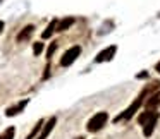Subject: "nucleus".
I'll return each mask as SVG.
<instances>
[{
	"label": "nucleus",
	"instance_id": "nucleus-1",
	"mask_svg": "<svg viewBox=\"0 0 160 139\" xmlns=\"http://www.w3.org/2000/svg\"><path fill=\"white\" fill-rule=\"evenodd\" d=\"M107 120H108V113H107V112H98V113H95L93 117L90 118L86 129L90 132H98L100 129H103V125L107 124Z\"/></svg>",
	"mask_w": 160,
	"mask_h": 139
},
{
	"label": "nucleus",
	"instance_id": "nucleus-2",
	"mask_svg": "<svg viewBox=\"0 0 160 139\" xmlns=\"http://www.w3.org/2000/svg\"><path fill=\"white\" fill-rule=\"evenodd\" d=\"M141 105H143V98H136V101H134V103H132L131 107H128V110H124L121 115H117V117L114 118V122L117 124L119 120H129V118H131L132 115H134L136 112H138V108L141 107Z\"/></svg>",
	"mask_w": 160,
	"mask_h": 139
},
{
	"label": "nucleus",
	"instance_id": "nucleus-3",
	"mask_svg": "<svg viewBox=\"0 0 160 139\" xmlns=\"http://www.w3.org/2000/svg\"><path fill=\"white\" fill-rule=\"evenodd\" d=\"M79 53H81V46H78V45L76 46H71V48L62 55V59H60V65H62V67H69L71 64L79 57Z\"/></svg>",
	"mask_w": 160,
	"mask_h": 139
},
{
	"label": "nucleus",
	"instance_id": "nucleus-4",
	"mask_svg": "<svg viewBox=\"0 0 160 139\" xmlns=\"http://www.w3.org/2000/svg\"><path fill=\"white\" fill-rule=\"evenodd\" d=\"M55 124H57V118L55 117H50L48 120L45 122V125H42V131H40V134L36 136V139H47L50 136V132L53 131Z\"/></svg>",
	"mask_w": 160,
	"mask_h": 139
},
{
	"label": "nucleus",
	"instance_id": "nucleus-5",
	"mask_svg": "<svg viewBox=\"0 0 160 139\" xmlns=\"http://www.w3.org/2000/svg\"><path fill=\"white\" fill-rule=\"evenodd\" d=\"M115 52H117V46H108V48H105V50H102L100 53L97 55V59H95V62H98V64H102V62H108V60H112L114 59V55H115Z\"/></svg>",
	"mask_w": 160,
	"mask_h": 139
},
{
	"label": "nucleus",
	"instance_id": "nucleus-6",
	"mask_svg": "<svg viewBox=\"0 0 160 139\" xmlns=\"http://www.w3.org/2000/svg\"><path fill=\"white\" fill-rule=\"evenodd\" d=\"M158 117H160V113L158 112H155V110H146L145 113H141L138 117V122L141 125H146V124H150L152 120H158Z\"/></svg>",
	"mask_w": 160,
	"mask_h": 139
},
{
	"label": "nucleus",
	"instance_id": "nucleus-7",
	"mask_svg": "<svg viewBox=\"0 0 160 139\" xmlns=\"http://www.w3.org/2000/svg\"><path fill=\"white\" fill-rule=\"evenodd\" d=\"M145 107H146V110H155L157 107H160V91H155V93L146 100Z\"/></svg>",
	"mask_w": 160,
	"mask_h": 139
},
{
	"label": "nucleus",
	"instance_id": "nucleus-8",
	"mask_svg": "<svg viewBox=\"0 0 160 139\" xmlns=\"http://www.w3.org/2000/svg\"><path fill=\"white\" fill-rule=\"evenodd\" d=\"M28 105V100H22V101H19L18 105H14V107H9L7 108V112H5V115L7 117H14V115H18V113H21L22 110H24V107Z\"/></svg>",
	"mask_w": 160,
	"mask_h": 139
},
{
	"label": "nucleus",
	"instance_id": "nucleus-9",
	"mask_svg": "<svg viewBox=\"0 0 160 139\" xmlns=\"http://www.w3.org/2000/svg\"><path fill=\"white\" fill-rule=\"evenodd\" d=\"M33 31H35V26H33V24H28V26H26V28L18 35V41H26V40H28L29 36L33 35Z\"/></svg>",
	"mask_w": 160,
	"mask_h": 139
},
{
	"label": "nucleus",
	"instance_id": "nucleus-10",
	"mask_svg": "<svg viewBox=\"0 0 160 139\" xmlns=\"http://www.w3.org/2000/svg\"><path fill=\"white\" fill-rule=\"evenodd\" d=\"M74 24V19L72 17H66V19H62L60 22H57V28H55V31H66V29H69L71 26Z\"/></svg>",
	"mask_w": 160,
	"mask_h": 139
},
{
	"label": "nucleus",
	"instance_id": "nucleus-11",
	"mask_svg": "<svg viewBox=\"0 0 160 139\" xmlns=\"http://www.w3.org/2000/svg\"><path fill=\"white\" fill-rule=\"evenodd\" d=\"M158 89H160V83H158V81H153V83L150 84V86H146L145 89L141 91L139 98H145V96H148V94H152L153 91H158Z\"/></svg>",
	"mask_w": 160,
	"mask_h": 139
},
{
	"label": "nucleus",
	"instance_id": "nucleus-12",
	"mask_svg": "<svg viewBox=\"0 0 160 139\" xmlns=\"http://www.w3.org/2000/svg\"><path fill=\"white\" fill-rule=\"evenodd\" d=\"M57 22H59V21H57V19H53V21H50V24L47 26V29H45V31L42 33V38H43V40H48L50 36H52L53 33H55V28H57Z\"/></svg>",
	"mask_w": 160,
	"mask_h": 139
},
{
	"label": "nucleus",
	"instance_id": "nucleus-13",
	"mask_svg": "<svg viewBox=\"0 0 160 139\" xmlns=\"http://www.w3.org/2000/svg\"><path fill=\"white\" fill-rule=\"evenodd\" d=\"M42 125H43V120H38V124H36L35 127H33V131L28 134V137H26V139H35L36 136L40 134V131H42Z\"/></svg>",
	"mask_w": 160,
	"mask_h": 139
},
{
	"label": "nucleus",
	"instance_id": "nucleus-14",
	"mask_svg": "<svg viewBox=\"0 0 160 139\" xmlns=\"http://www.w3.org/2000/svg\"><path fill=\"white\" fill-rule=\"evenodd\" d=\"M14 134H16V129L9 127V129H5V131L0 134V139H14Z\"/></svg>",
	"mask_w": 160,
	"mask_h": 139
},
{
	"label": "nucleus",
	"instance_id": "nucleus-15",
	"mask_svg": "<svg viewBox=\"0 0 160 139\" xmlns=\"http://www.w3.org/2000/svg\"><path fill=\"white\" fill-rule=\"evenodd\" d=\"M42 52H43V43L36 41L35 45H33V53H35V55H40Z\"/></svg>",
	"mask_w": 160,
	"mask_h": 139
},
{
	"label": "nucleus",
	"instance_id": "nucleus-16",
	"mask_svg": "<svg viewBox=\"0 0 160 139\" xmlns=\"http://www.w3.org/2000/svg\"><path fill=\"white\" fill-rule=\"evenodd\" d=\"M55 48H57V43H52V45L48 46V50H47V57H48V59H52V55H53V52H55Z\"/></svg>",
	"mask_w": 160,
	"mask_h": 139
},
{
	"label": "nucleus",
	"instance_id": "nucleus-17",
	"mask_svg": "<svg viewBox=\"0 0 160 139\" xmlns=\"http://www.w3.org/2000/svg\"><path fill=\"white\" fill-rule=\"evenodd\" d=\"M145 77H148V72H139L138 74V79H145Z\"/></svg>",
	"mask_w": 160,
	"mask_h": 139
},
{
	"label": "nucleus",
	"instance_id": "nucleus-18",
	"mask_svg": "<svg viewBox=\"0 0 160 139\" xmlns=\"http://www.w3.org/2000/svg\"><path fill=\"white\" fill-rule=\"evenodd\" d=\"M2 31H4V22L0 21V33H2Z\"/></svg>",
	"mask_w": 160,
	"mask_h": 139
},
{
	"label": "nucleus",
	"instance_id": "nucleus-19",
	"mask_svg": "<svg viewBox=\"0 0 160 139\" xmlns=\"http://www.w3.org/2000/svg\"><path fill=\"white\" fill-rule=\"evenodd\" d=\"M157 72H158V74H160V62H158V64H157Z\"/></svg>",
	"mask_w": 160,
	"mask_h": 139
}]
</instances>
